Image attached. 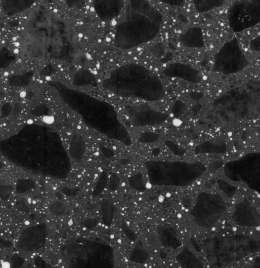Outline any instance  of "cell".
<instances>
[{"instance_id":"cell-1","label":"cell","mask_w":260,"mask_h":268,"mask_svg":"<svg viewBox=\"0 0 260 268\" xmlns=\"http://www.w3.org/2000/svg\"><path fill=\"white\" fill-rule=\"evenodd\" d=\"M21 49L30 58L76 59L80 45L71 26L47 8L32 12L21 38Z\"/></svg>"},{"instance_id":"cell-2","label":"cell","mask_w":260,"mask_h":268,"mask_svg":"<svg viewBox=\"0 0 260 268\" xmlns=\"http://www.w3.org/2000/svg\"><path fill=\"white\" fill-rule=\"evenodd\" d=\"M103 88L123 98L158 102L166 96L160 77L150 69L138 64L130 63L112 71L103 82Z\"/></svg>"},{"instance_id":"cell-3","label":"cell","mask_w":260,"mask_h":268,"mask_svg":"<svg viewBox=\"0 0 260 268\" xmlns=\"http://www.w3.org/2000/svg\"><path fill=\"white\" fill-rule=\"evenodd\" d=\"M163 21L162 12L149 1H129L125 20L116 29L115 47L129 50L152 40L159 33Z\"/></svg>"},{"instance_id":"cell-4","label":"cell","mask_w":260,"mask_h":268,"mask_svg":"<svg viewBox=\"0 0 260 268\" xmlns=\"http://www.w3.org/2000/svg\"><path fill=\"white\" fill-rule=\"evenodd\" d=\"M257 115H260V81L250 80L216 99L207 117L244 118Z\"/></svg>"},{"instance_id":"cell-5","label":"cell","mask_w":260,"mask_h":268,"mask_svg":"<svg viewBox=\"0 0 260 268\" xmlns=\"http://www.w3.org/2000/svg\"><path fill=\"white\" fill-rule=\"evenodd\" d=\"M153 186L185 187L192 185L205 172L200 161L150 160L144 163Z\"/></svg>"},{"instance_id":"cell-6","label":"cell","mask_w":260,"mask_h":268,"mask_svg":"<svg viewBox=\"0 0 260 268\" xmlns=\"http://www.w3.org/2000/svg\"><path fill=\"white\" fill-rule=\"evenodd\" d=\"M249 65L236 38L226 42L214 57L213 71L223 75L240 72Z\"/></svg>"},{"instance_id":"cell-7","label":"cell","mask_w":260,"mask_h":268,"mask_svg":"<svg viewBox=\"0 0 260 268\" xmlns=\"http://www.w3.org/2000/svg\"><path fill=\"white\" fill-rule=\"evenodd\" d=\"M230 28L239 33L254 27L260 22V1H238L228 11Z\"/></svg>"},{"instance_id":"cell-8","label":"cell","mask_w":260,"mask_h":268,"mask_svg":"<svg viewBox=\"0 0 260 268\" xmlns=\"http://www.w3.org/2000/svg\"><path fill=\"white\" fill-rule=\"evenodd\" d=\"M125 110L130 122L136 127L161 125L169 116L168 114L153 109L146 103L127 105Z\"/></svg>"},{"instance_id":"cell-9","label":"cell","mask_w":260,"mask_h":268,"mask_svg":"<svg viewBox=\"0 0 260 268\" xmlns=\"http://www.w3.org/2000/svg\"><path fill=\"white\" fill-rule=\"evenodd\" d=\"M220 201L217 195L202 192L197 196L196 204L190 214L197 223L205 222L217 213Z\"/></svg>"},{"instance_id":"cell-10","label":"cell","mask_w":260,"mask_h":268,"mask_svg":"<svg viewBox=\"0 0 260 268\" xmlns=\"http://www.w3.org/2000/svg\"><path fill=\"white\" fill-rule=\"evenodd\" d=\"M163 74L173 78H178L193 83L202 80L200 72L191 65L183 63H172L164 69Z\"/></svg>"},{"instance_id":"cell-11","label":"cell","mask_w":260,"mask_h":268,"mask_svg":"<svg viewBox=\"0 0 260 268\" xmlns=\"http://www.w3.org/2000/svg\"><path fill=\"white\" fill-rule=\"evenodd\" d=\"M125 5L124 1H98L94 2V8L100 18L109 21L119 15Z\"/></svg>"},{"instance_id":"cell-12","label":"cell","mask_w":260,"mask_h":268,"mask_svg":"<svg viewBox=\"0 0 260 268\" xmlns=\"http://www.w3.org/2000/svg\"><path fill=\"white\" fill-rule=\"evenodd\" d=\"M180 44L189 48H201L205 46L203 32L201 28H189L186 32L180 35Z\"/></svg>"},{"instance_id":"cell-13","label":"cell","mask_w":260,"mask_h":268,"mask_svg":"<svg viewBox=\"0 0 260 268\" xmlns=\"http://www.w3.org/2000/svg\"><path fill=\"white\" fill-rule=\"evenodd\" d=\"M86 150L85 144L82 137L79 134H75L69 147V153L75 159H81L83 157Z\"/></svg>"},{"instance_id":"cell-14","label":"cell","mask_w":260,"mask_h":268,"mask_svg":"<svg viewBox=\"0 0 260 268\" xmlns=\"http://www.w3.org/2000/svg\"><path fill=\"white\" fill-rule=\"evenodd\" d=\"M194 4L199 13L209 12L215 8L219 7L223 4V1L218 0H210V1H194Z\"/></svg>"},{"instance_id":"cell-15","label":"cell","mask_w":260,"mask_h":268,"mask_svg":"<svg viewBox=\"0 0 260 268\" xmlns=\"http://www.w3.org/2000/svg\"><path fill=\"white\" fill-rule=\"evenodd\" d=\"M30 1H16V5L13 4L11 1H4L5 4L3 5V10L8 14L18 13L26 9V7L30 6Z\"/></svg>"},{"instance_id":"cell-16","label":"cell","mask_w":260,"mask_h":268,"mask_svg":"<svg viewBox=\"0 0 260 268\" xmlns=\"http://www.w3.org/2000/svg\"><path fill=\"white\" fill-rule=\"evenodd\" d=\"M129 185L138 191H144L146 190L143 183V177L141 173L132 176L129 179Z\"/></svg>"},{"instance_id":"cell-17","label":"cell","mask_w":260,"mask_h":268,"mask_svg":"<svg viewBox=\"0 0 260 268\" xmlns=\"http://www.w3.org/2000/svg\"><path fill=\"white\" fill-rule=\"evenodd\" d=\"M159 137L160 136L158 134L148 132L143 133L140 135L138 141H139L140 142L144 143H152L159 140Z\"/></svg>"},{"instance_id":"cell-18","label":"cell","mask_w":260,"mask_h":268,"mask_svg":"<svg viewBox=\"0 0 260 268\" xmlns=\"http://www.w3.org/2000/svg\"><path fill=\"white\" fill-rule=\"evenodd\" d=\"M107 181V176L106 172H103L101 175V177L99 178L97 186H96V189L95 190V191H97L101 192L102 190L106 186Z\"/></svg>"},{"instance_id":"cell-19","label":"cell","mask_w":260,"mask_h":268,"mask_svg":"<svg viewBox=\"0 0 260 268\" xmlns=\"http://www.w3.org/2000/svg\"><path fill=\"white\" fill-rule=\"evenodd\" d=\"M65 207L62 203L56 202L50 206V209L52 212L54 214H59L64 212Z\"/></svg>"},{"instance_id":"cell-20","label":"cell","mask_w":260,"mask_h":268,"mask_svg":"<svg viewBox=\"0 0 260 268\" xmlns=\"http://www.w3.org/2000/svg\"><path fill=\"white\" fill-rule=\"evenodd\" d=\"M120 179L116 174H112L111 176L109 187L112 191H115L118 188Z\"/></svg>"},{"instance_id":"cell-21","label":"cell","mask_w":260,"mask_h":268,"mask_svg":"<svg viewBox=\"0 0 260 268\" xmlns=\"http://www.w3.org/2000/svg\"><path fill=\"white\" fill-rule=\"evenodd\" d=\"M250 48L254 51H260V36L258 37L250 42Z\"/></svg>"},{"instance_id":"cell-22","label":"cell","mask_w":260,"mask_h":268,"mask_svg":"<svg viewBox=\"0 0 260 268\" xmlns=\"http://www.w3.org/2000/svg\"><path fill=\"white\" fill-rule=\"evenodd\" d=\"M165 3H167L170 5L176 6H183L185 4V1H178V0H172V1H167L163 2Z\"/></svg>"},{"instance_id":"cell-23","label":"cell","mask_w":260,"mask_h":268,"mask_svg":"<svg viewBox=\"0 0 260 268\" xmlns=\"http://www.w3.org/2000/svg\"><path fill=\"white\" fill-rule=\"evenodd\" d=\"M1 267L2 268H10L11 265L8 262H4L2 264Z\"/></svg>"},{"instance_id":"cell-24","label":"cell","mask_w":260,"mask_h":268,"mask_svg":"<svg viewBox=\"0 0 260 268\" xmlns=\"http://www.w3.org/2000/svg\"><path fill=\"white\" fill-rule=\"evenodd\" d=\"M46 119V122L51 123V122H53V119H52L51 117H45Z\"/></svg>"}]
</instances>
